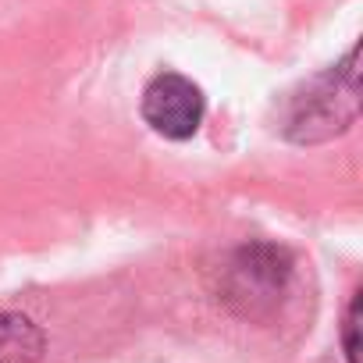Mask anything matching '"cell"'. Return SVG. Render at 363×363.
I'll use <instances>...</instances> for the list:
<instances>
[{"instance_id": "5", "label": "cell", "mask_w": 363, "mask_h": 363, "mask_svg": "<svg viewBox=\"0 0 363 363\" xmlns=\"http://www.w3.org/2000/svg\"><path fill=\"white\" fill-rule=\"evenodd\" d=\"M359 313H363V292H352L345 320H342V352L345 363H359Z\"/></svg>"}, {"instance_id": "2", "label": "cell", "mask_w": 363, "mask_h": 363, "mask_svg": "<svg viewBox=\"0 0 363 363\" xmlns=\"http://www.w3.org/2000/svg\"><path fill=\"white\" fill-rule=\"evenodd\" d=\"M359 114V75H356V47L345 54L338 68L313 79L292 96L285 135L292 143H324L342 135Z\"/></svg>"}, {"instance_id": "1", "label": "cell", "mask_w": 363, "mask_h": 363, "mask_svg": "<svg viewBox=\"0 0 363 363\" xmlns=\"http://www.w3.org/2000/svg\"><path fill=\"white\" fill-rule=\"evenodd\" d=\"M296 260L278 242H246L221 267V303L250 320H267L292 289Z\"/></svg>"}, {"instance_id": "4", "label": "cell", "mask_w": 363, "mask_h": 363, "mask_svg": "<svg viewBox=\"0 0 363 363\" xmlns=\"http://www.w3.org/2000/svg\"><path fill=\"white\" fill-rule=\"evenodd\" d=\"M43 356V331L22 313H0V363H36Z\"/></svg>"}, {"instance_id": "3", "label": "cell", "mask_w": 363, "mask_h": 363, "mask_svg": "<svg viewBox=\"0 0 363 363\" xmlns=\"http://www.w3.org/2000/svg\"><path fill=\"white\" fill-rule=\"evenodd\" d=\"M203 89L178 72H164L150 79V86L143 89V121L164 139H193L203 125Z\"/></svg>"}]
</instances>
